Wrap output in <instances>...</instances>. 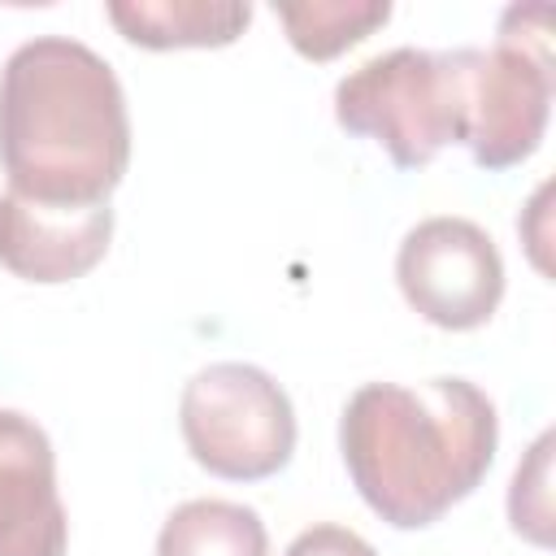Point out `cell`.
Instances as JSON below:
<instances>
[{
	"mask_svg": "<svg viewBox=\"0 0 556 556\" xmlns=\"http://www.w3.org/2000/svg\"><path fill=\"white\" fill-rule=\"evenodd\" d=\"M274 17L287 30V43L308 61H334L339 52L369 39L391 22L387 0H300L274 4Z\"/></svg>",
	"mask_w": 556,
	"mask_h": 556,
	"instance_id": "cell-11",
	"label": "cell"
},
{
	"mask_svg": "<svg viewBox=\"0 0 556 556\" xmlns=\"http://www.w3.org/2000/svg\"><path fill=\"white\" fill-rule=\"evenodd\" d=\"M70 521L43 426L0 408V556H65Z\"/></svg>",
	"mask_w": 556,
	"mask_h": 556,
	"instance_id": "cell-7",
	"label": "cell"
},
{
	"mask_svg": "<svg viewBox=\"0 0 556 556\" xmlns=\"http://www.w3.org/2000/svg\"><path fill=\"white\" fill-rule=\"evenodd\" d=\"M104 17L117 26L126 43L148 48V52L226 48L248 30L252 4H239V0H109Z\"/></svg>",
	"mask_w": 556,
	"mask_h": 556,
	"instance_id": "cell-9",
	"label": "cell"
},
{
	"mask_svg": "<svg viewBox=\"0 0 556 556\" xmlns=\"http://www.w3.org/2000/svg\"><path fill=\"white\" fill-rule=\"evenodd\" d=\"M113 239V208H61L26 195H0V265L26 282H74L96 269Z\"/></svg>",
	"mask_w": 556,
	"mask_h": 556,
	"instance_id": "cell-8",
	"label": "cell"
},
{
	"mask_svg": "<svg viewBox=\"0 0 556 556\" xmlns=\"http://www.w3.org/2000/svg\"><path fill=\"white\" fill-rule=\"evenodd\" d=\"M178 430L200 469L226 482H261L295 452V408L287 391L243 361L200 369L178 400Z\"/></svg>",
	"mask_w": 556,
	"mask_h": 556,
	"instance_id": "cell-5",
	"label": "cell"
},
{
	"mask_svg": "<svg viewBox=\"0 0 556 556\" xmlns=\"http://www.w3.org/2000/svg\"><path fill=\"white\" fill-rule=\"evenodd\" d=\"M552 9L513 4L500 17L495 48H460L465 148L482 169H513L543 143L552 113Z\"/></svg>",
	"mask_w": 556,
	"mask_h": 556,
	"instance_id": "cell-4",
	"label": "cell"
},
{
	"mask_svg": "<svg viewBox=\"0 0 556 556\" xmlns=\"http://www.w3.org/2000/svg\"><path fill=\"white\" fill-rule=\"evenodd\" d=\"M395 282L439 330H478L504 300V256L469 217H426L395 252Z\"/></svg>",
	"mask_w": 556,
	"mask_h": 556,
	"instance_id": "cell-6",
	"label": "cell"
},
{
	"mask_svg": "<svg viewBox=\"0 0 556 556\" xmlns=\"http://www.w3.org/2000/svg\"><path fill=\"white\" fill-rule=\"evenodd\" d=\"M282 556H378L356 530L348 526H334V521H321V526H308L300 530Z\"/></svg>",
	"mask_w": 556,
	"mask_h": 556,
	"instance_id": "cell-12",
	"label": "cell"
},
{
	"mask_svg": "<svg viewBox=\"0 0 556 556\" xmlns=\"http://www.w3.org/2000/svg\"><path fill=\"white\" fill-rule=\"evenodd\" d=\"M156 556H269V534L248 504L187 500L165 517Z\"/></svg>",
	"mask_w": 556,
	"mask_h": 556,
	"instance_id": "cell-10",
	"label": "cell"
},
{
	"mask_svg": "<svg viewBox=\"0 0 556 556\" xmlns=\"http://www.w3.org/2000/svg\"><path fill=\"white\" fill-rule=\"evenodd\" d=\"M500 443V417L469 378L421 387L365 382L339 417V452L361 500L395 530L434 526L473 495Z\"/></svg>",
	"mask_w": 556,
	"mask_h": 556,
	"instance_id": "cell-2",
	"label": "cell"
},
{
	"mask_svg": "<svg viewBox=\"0 0 556 556\" xmlns=\"http://www.w3.org/2000/svg\"><path fill=\"white\" fill-rule=\"evenodd\" d=\"M334 122L374 139L400 169L430 165L447 143H465V74L456 52L391 48L334 87Z\"/></svg>",
	"mask_w": 556,
	"mask_h": 556,
	"instance_id": "cell-3",
	"label": "cell"
},
{
	"mask_svg": "<svg viewBox=\"0 0 556 556\" xmlns=\"http://www.w3.org/2000/svg\"><path fill=\"white\" fill-rule=\"evenodd\" d=\"M0 165L35 204H109L130 165V113L113 65L70 35L17 43L0 70Z\"/></svg>",
	"mask_w": 556,
	"mask_h": 556,
	"instance_id": "cell-1",
	"label": "cell"
}]
</instances>
